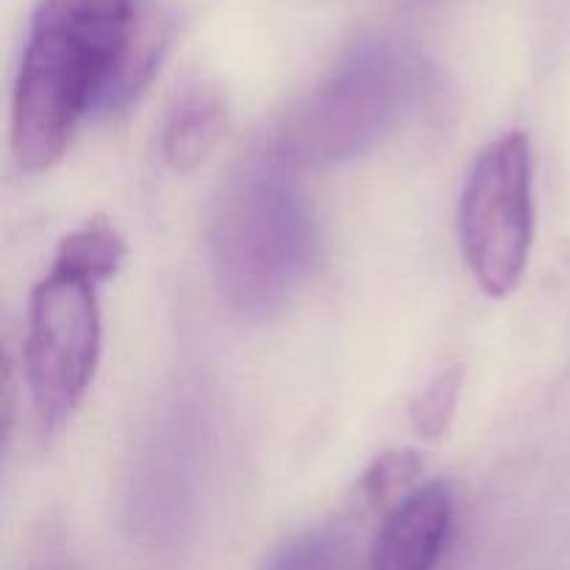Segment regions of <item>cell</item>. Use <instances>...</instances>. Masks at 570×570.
<instances>
[{"mask_svg":"<svg viewBox=\"0 0 570 570\" xmlns=\"http://www.w3.org/2000/svg\"><path fill=\"white\" fill-rule=\"evenodd\" d=\"M145 0H39L11 92V156L50 170L95 111L131 104L165 56Z\"/></svg>","mask_w":570,"mask_h":570,"instance_id":"obj_1","label":"cell"},{"mask_svg":"<svg viewBox=\"0 0 570 570\" xmlns=\"http://www.w3.org/2000/svg\"><path fill=\"white\" fill-rule=\"evenodd\" d=\"M295 173L273 150L250 156L234 167L212 209V276L245 321L282 312L315 265L317 217Z\"/></svg>","mask_w":570,"mask_h":570,"instance_id":"obj_2","label":"cell"},{"mask_svg":"<svg viewBox=\"0 0 570 570\" xmlns=\"http://www.w3.org/2000/svg\"><path fill=\"white\" fill-rule=\"evenodd\" d=\"M429 65L395 39H362L295 104L273 142L293 170H326L371 154L429 92Z\"/></svg>","mask_w":570,"mask_h":570,"instance_id":"obj_3","label":"cell"},{"mask_svg":"<svg viewBox=\"0 0 570 570\" xmlns=\"http://www.w3.org/2000/svg\"><path fill=\"white\" fill-rule=\"evenodd\" d=\"M534 239L532 150L527 134H507L479 154L460 200V243L479 287L515 293Z\"/></svg>","mask_w":570,"mask_h":570,"instance_id":"obj_4","label":"cell"},{"mask_svg":"<svg viewBox=\"0 0 570 570\" xmlns=\"http://www.w3.org/2000/svg\"><path fill=\"white\" fill-rule=\"evenodd\" d=\"M98 284L50 267L28 301L22 371L45 426H59L81 406L100 362Z\"/></svg>","mask_w":570,"mask_h":570,"instance_id":"obj_5","label":"cell"},{"mask_svg":"<svg viewBox=\"0 0 570 570\" xmlns=\"http://www.w3.org/2000/svg\"><path fill=\"white\" fill-rule=\"evenodd\" d=\"M454 532V493L423 482L395 501L371 546L367 570H438Z\"/></svg>","mask_w":570,"mask_h":570,"instance_id":"obj_6","label":"cell"},{"mask_svg":"<svg viewBox=\"0 0 570 570\" xmlns=\"http://www.w3.org/2000/svg\"><path fill=\"white\" fill-rule=\"evenodd\" d=\"M228 126L226 98L212 83H189L173 100L161 128V156L176 173H193L217 148Z\"/></svg>","mask_w":570,"mask_h":570,"instance_id":"obj_7","label":"cell"},{"mask_svg":"<svg viewBox=\"0 0 570 570\" xmlns=\"http://www.w3.org/2000/svg\"><path fill=\"white\" fill-rule=\"evenodd\" d=\"M122 259H126V243L117 228L104 220H92L61 239L50 267L100 284L120 271Z\"/></svg>","mask_w":570,"mask_h":570,"instance_id":"obj_8","label":"cell"},{"mask_svg":"<svg viewBox=\"0 0 570 570\" xmlns=\"http://www.w3.org/2000/svg\"><path fill=\"white\" fill-rule=\"evenodd\" d=\"M259 570H354L348 540L332 529H312L278 543Z\"/></svg>","mask_w":570,"mask_h":570,"instance_id":"obj_9","label":"cell"},{"mask_svg":"<svg viewBox=\"0 0 570 570\" xmlns=\"http://www.w3.org/2000/svg\"><path fill=\"white\" fill-rule=\"evenodd\" d=\"M460 393H462V373L456 367L449 371H440L432 382L423 387V393L412 401V426L421 434L423 440H438L445 438L451 421L456 415V406H460Z\"/></svg>","mask_w":570,"mask_h":570,"instance_id":"obj_10","label":"cell"},{"mask_svg":"<svg viewBox=\"0 0 570 570\" xmlns=\"http://www.w3.org/2000/svg\"><path fill=\"white\" fill-rule=\"evenodd\" d=\"M417 460L412 451H390V454L379 456L371 468H367L365 479H362V499L371 507L390 504V501H401L410 490L417 488Z\"/></svg>","mask_w":570,"mask_h":570,"instance_id":"obj_11","label":"cell"}]
</instances>
